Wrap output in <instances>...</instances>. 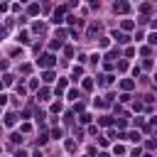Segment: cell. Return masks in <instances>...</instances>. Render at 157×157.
<instances>
[{
  "mask_svg": "<svg viewBox=\"0 0 157 157\" xmlns=\"http://www.w3.org/2000/svg\"><path fill=\"white\" fill-rule=\"evenodd\" d=\"M147 39H150V44H157V32H152V34H150Z\"/></svg>",
  "mask_w": 157,
  "mask_h": 157,
  "instance_id": "33",
  "label": "cell"
},
{
  "mask_svg": "<svg viewBox=\"0 0 157 157\" xmlns=\"http://www.w3.org/2000/svg\"><path fill=\"white\" fill-rule=\"evenodd\" d=\"M30 69H32L30 64H22V66H20V71H22V74H30Z\"/></svg>",
  "mask_w": 157,
  "mask_h": 157,
  "instance_id": "34",
  "label": "cell"
},
{
  "mask_svg": "<svg viewBox=\"0 0 157 157\" xmlns=\"http://www.w3.org/2000/svg\"><path fill=\"white\" fill-rule=\"evenodd\" d=\"M5 103H8V96H5V93H0V106H5Z\"/></svg>",
  "mask_w": 157,
  "mask_h": 157,
  "instance_id": "36",
  "label": "cell"
},
{
  "mask_svg": "<svg viewBox=\"0 0 157 157\" xmlns=\"http://www.w3.org/2000/svg\"><path fill=\"white\" fill-rule=\"evenodd\" d=\"M59 111H62V101H59V103H52V113H59Z\"/></svg>",
  "mask_w": 157,
  "mask_h": 157,
  "instance_id": "30",
  "label": "cell"
},
{
  "mask_svg": "<svg viewBox=\"0 0 157 157\" xmlns=\"http://www.w3.org/2000/svg\"><path fill=\"white\" fill-rule=\"evenodd\" d=\"M12 143H15V145H17V143H22V135H20V133H15V135H12Z\"/></svg>",
  "mask_w": 157,
  "mask_h": 157,
  "instance_id": "32",
  "label": "cell"
},
{
  "mask_svg": "<svg viewBox=\"0 0 157 157\" xmlns=\"http://www.w3.org/2000/svg\"><path fill=\"white\" fill-rule=\"evenodd\" d=\"M84 88H86V91L93 88V81H91V78H84Z\"/></svg>",
  "mask_w": 157,
  "mask_h": 157,
  "instance_id": "25",
  "label": "cell"
},
{
  "mask_svg": "<svg viewBox=\"0 0 157 157\" xmlns=\"http://www.w3.org/2000/svg\"><path fill=\"white\" fill-rule=\"evenodd\" d=\"M12 81H15V78H12L10 74H5V76H3V84H5V86H12Z\"/></svg>",
  "mask_w": 157,
  "mask_h": 157,
  "instance_id": "19",
  "label": "cell"
},
{
  "mask_svg": "<svg viewBox=\"0 0 157 157\" xmlns=\"http://www.w3.org/2000/svg\"><path fill=\"white\" fill-rule=\"evenodd\" d=\"M81 76H84V69H81V66H74V69H71V78H74V81H78Z\"/></svg>",
  "mask_w": 157,
  "mask_h": 157,
  "instance_id": "7",
  "label": "cell"
},
{
  "mask_svg": "<svg viewBox=\"0 0 157 157\" xmlns=\"http://www.w3.org/2000/svg\"><path fill=\"white\" fill-rule=\"evenodd\" d=\"M47 140H49V135H47V133H39V137H37V143H39V145H44Z\"/></svg>",
  "mask_w": 157,
  "mask_h": 157,
  "instance_id": "16",
  "label": "cell"
},
{
  "mask_svg": "<svg viewBox=\"0 0 157 157\" xmlns=\"http://www.w3.org/2000/svg\"><path fill=\"white\" fill-rule=\"evenodd\" d=\"M120 88L123 91H133L135 88V81H133V78H120Z\"/></svg>",
  "mask_w": 157,
  "mask_h": 157,
  "instance_id": "5",
  "label": "cell"
},
{
  "mask_svg": "<svg viewBox=\"0 0 157 157\" xmlns=\"http://www.w3.org/2000/svg\"><path fill=\"white\" fill-rule=\"evenodd\" d=\"M64 147H66L69 152H74V150H76V143H74V140H66V143H64Z\"/></svg>",
  "mask_w": 157,
  "mask_h": 157,
  "instance_id": "18",
  "label": "cell"
},
{
  "mask_svg": "<svg viewBox=\"0 0 157 157\" xmlns=\"http://www.w3.org/2000/svg\"><path fill=\"white\" fill-rule=\"evenodd\" d=\"M27 12H30V15H37V12H39V5H30Z\"/></svg>",
  "mask_w": 157,
  "mask_h": 157,
  "instance_id": "29",
  "label": "cell"
},
{
  "mask_svg": "<svg viewBox=\"0 0 157 157\" xmlns=\"http://www.w3.org/2000/svg\"><path fill=\"white\" fill-rule=\"evenodd\" d=\"M113 120H111V118L108 115H103V118H98V125H111Z\"/></svg>",
  "mask_w": 157,
  "mask_h": 157,
  "instance_id": "17",
  "label": "cell"
},
{
  "mask_svg": "<svg viewBox=\"0 0 157 157\" xmlns=\"http://www.w3.org/2000/svg\"><path fill=\"white\" fill-rule=\"evenodd\" d=\"M62 135H64V133L59 130V128H54V130H52V137H56V140H59V137H62Z\"/></svg>",
  "mask_w": 157,
  "mask_h": 157,
  "instance_id": "31",
  "label": "cell"
},
{
  "mask_svg": "<svg viewBox=\"0 0 157 157\" xmlns=\"http://www.w3.org/2000/svg\"><path fill=\"white\" fill-rule=\"evenodd\" d=\"M32 157H42V152H39V150H34V152H32Z\"/></svg>",
  "mask_w": 157,
  "mask_h": 157,
  "instance_id": "37",
  "label": "cell"
},
{
  "mask_svg": "<svg viewBox=\"0 0 157 157\" xmlns=\"http://www.w3.org/2000/svg\"><path fill=\"white\" fill-rule=\"evenodd\" d=\"M125 140H130V143H140V133H135V130L128 133V135H125Z\"/></svg>",
  "mask_w": 157,
  "mask_h": 157,
  "instance_id": "9",
  "label": "cell"
},
{
  "mask_svg": "<svg viewBox=\"0 0 157 157\" xmlns=\"http://www.w3.org/2000/svg\"><path fill=\"white\" fill-rule=\"evenodd\" d=\"M86 3H88V5H96V0H86Z\"/></svg>",
  "mask_w": 157,
  "mask_h": 157,
  "instance_id": "39",
  "label": "cell"
},
{
  "mask_svg": "<svg viewBox=\"0 0 157 157\" xmlns=\"http://www.w3.org/2000/svg\"><path fill=\"white\" fill-rule=\"evenodd\" d=\"M59 47H62V39H59V37H54L52 42H49V49H59Z\"/></svg>",
  "mask_w": 157,
  "mask_h": 157,
  "instance_id": "13",
  "label": "cell"
},
{
  "mask_svg": "<svg viewBox=\"0 0 157 157\" xmlns=\"http://www.w3.org/2000/svg\"><path fill=\"white\" fill-rule=\"evenodd\" d=\"M115 125L120 128V130H125V128H128V120H125V118H118V120H115Z\"/></svg>",
  "mask_w": 157,
  "mask_h": 157,
  "instance_id": "15",
  "label": "cell"
},
{
  "mask_svg": "<svg viewBox=\"0 0 157 157\" xmlns=\"http://www.w3.org/2000/svg\"><path fill=\"white\" fill-rule=\"evenodd\" d=\"M64 10H66V8L54 10V15H52V22H54V25H62V22H64Z\"/></svg>",
  "mask_w": 157,
  "mask_h": 157,
  "instance_id": "4",
  "label": "cell"
},
{
  "mask_svg": "<svg viewBox=\"0 0 157 157\" xmlns=\"http://www.w3.org/2000/svg\"><path fill=\"white\" fill-rule=\"evenodd\" d=\"M20 130H22V133H32V125H30V123H22V125H20Z\"/></svg>",
  "mask_w": 157,
  "mask_h": 157,
  "instance_id": "27",
  "label": "cell"
},
{
  "mask_svg": "<svg viewBox=\"0 0 157 157\" xmlns=\"http://www.w3.org/2000/svg\"><path fill=\"white\" fill-rule=\"evenodd\" d=\"M64 88H66V78H59V84H56V88H54V93L62 98V93H64Z\"/></svg>",
  "mask_w": 157,
  "mask_h": 157,
  "instance_id": "6",
  "label": "cell"
},
{
  "mask_svg": "<svg viewBox=\"0 0 157 157\" xmlns=\"http://www.w3.org/2000/svg\"><path fill=\"white\" fill-rule=\"evenodd\" d=\"M133 27H135L133 20H123V30H133Z\"/></svg>",
  "mask_w": 157,
  "mask_h": 157,
  "instance_id": "20",
  "label": "cell"
},
{
  "mask_svg": "<svg viewBox=\"0 0 157 157\" xmlns=\"http://www.w3.org/2000/svg\"><path fill=\"white\" fill-rule=\"evenodd\" d=\"M98 30H101L98 25H91V27H88V37H96V32H98Z\"/></svg>",
  "mask_w": 157,
  "mask_h": 157,
  "instance_id": "22",
  "label": "cell"
},
{
  "mask_svg": "<svg viewBox=\"0 0 157 157\" xmlns=\"http://www.w3.org/2000/svg\"><path fill=\"white\" fill-rule=\"evenodd\" d=\"M0 152H3V147H0Z\"/></svg>",
  "mask_w": 157,
  "mask_h": 157,
  "instance_id": "40",
  "label": "cell"
},
{
  "mask_svg": "<svg viewBox=\"0 0 157 157\" xmlns=\"http://www.w3.org/2000/svg\"><path fill=\"white\" fill-rule=\"evenodd\" d=\"M113 74H108V76H101V81H98V84H101V86H108V84H113Z\"/></svg>",
  "mask_w": 157,
  "mask_h": 157,
  "instance_id": "10",
  "label": "cell"
},
{
  "mask_svg": "<svg viewBox=\"0 0 157 157\" xmlns=\"http://www.w3.org/2000/svg\"><path fill=\"white\" fill-rule=\"evenodd\" d=\"M111 39H115L118 44H128V42H130V37H128L125 32H118V30H113V32H111Z\"/></svg>",
  "mask_w": 157,
  "mask_h": 157,
  "instance_id": "3",
  "label": "cell"
},
{
  "mask_svg": "<svg viewBox=\"0 0 157 157\" xmlns=\"http://www.w3.org/2000/svg\"><path fill=\"white\" fill-rule=\"evenodd\" d=\"M130 157H143V150H140V147H135V150H130Z\"/></svg>",
  "mask_w": 157,
  "mask_h": 157,
  "instance_id": "24",
  "label": "cell"
},
{
  "mask_svg": "<svg viewBox=\"0 0 157 157\" xmlns=\"http://www.w3.org/2000/svg\"><path fill=\"white\" fill-rule=\"evenodd\" d=\"M15 157H27V152L25 150H15Z\"/></svg>",
  "mask_w": 157,
  "mask_h": 157,
  "instance_id": "35",
  "label": "cell"
},
{
  "mask_svg": "<svg viewBox=\"0 0 157 157\" xmlns=\"http://www.w3.org/2000/svg\"><path fill=\"white\" fill-rule=\"evenodd\" d=\"M54 64H56V56H54L52 52H49V54H42V56L37 59V66H42V69H52Z\"/></svg>",
  "mask_w": 157,
  "mask_h": 157,
  "instance_id": "1",
  "label": "cell"
},
{
  "mask_svg": "<svg viewBox=\"0 0 157 157\" xmlns=\"http://www.w3.org/2000/svg\"><path fill=\"white\" fill-rule=\"evenodd\" d=\"M150 10H152V8H150V5H147V3H143V5H140V12H143V15H147V12H150Z\"/></svg>",
  "mask_w": 157,
  "mask_h": 157,
  "instance_id": "28",
  "label": "cell"
},
{
  "mask_svg": "<svg viewBox=\"0 0 157 157\" xmlns=\"http://www.w3.org/2000/svg\"><path fill=\"white\" fill-rule=\"evenodd\" d=\"M98 157H111V155H108V152H101V155H98Z\"/></svg>",
  "mask_w": 157,
  "mask_h": 157,
  "instance_id": "38",
  "label": "cell"
},
{
  "mask_svg": "<svg viewBox=\"0 0 157 157\" xmlns=\"http://www.w3.org/2000/svg\"><path fill=\"white\" fill-rule=\"evenodd\" d=\"M113 12H115V15H128V12H130V3H125V0H118V3L113 5Z\"/></svg>",
  "mask_w": 157,
  "mask_h": 157,
  "instance_id": "2",
  "label": "cell"
},
{
  "mask_svg": "<svg viewBox=\"0 0 157 157\" xmlns=\"http://www.w3.org/2000/svg\"><path fill=\"white\" fill-rule=\"evenodd\" d=\"M17 39H20V44H27V42H30V34H27V32H20Z\"/></svg>",
  "mask_w": 157,
  "mask_h": 157,
  "instance_id": "11",
  "label": "cell"
},
{
  "mask_svg": "<svg viewBox=\"0 0 157 157\" xmlns=\"http://www.w3.org/2000/svg\"><path fill=\"white\" fill-rule=\"evenodd\" d=\"M5 125H15V113H5Z\"/></svg>",
  "mask_w": 157,
  "mask_h": 157,
  "instance_id": "14",
  "label": "cell"
},
{
  "mask_svg": "<svg viewBox=\"0 0 157 157\" xmlns=\"http://www.w3.org/2000/svg\"><path fill=\"white\" fill-rule=\"evenodd\" d=\"M113 152H115V155H125V147H123V145H113Z\"/></svg>",
  "mask_w": 157,
  "mask_h": 157,
  "instance_id": "21",
  "label": "cell"
},
{
  "mask_svg": "<svg viewBox=\"0 0 157 157\" xmlns=\"http://www.w3.org/2000/svg\"><path fill=\"white\" fill-rule=\"evenodd\" d=\"M42 81H44V84H52V81H54V71H52V69H47V71L42 74Z\"/></svg>",
  "mask_w": 157,
  "mask_h": 157,
  "instance_id": "8",
  "label": "cell"
},
{
  "mask_svg": "<svg viewBox=\"0 0 157 157\" xmlns=\"http://www.w3.org/2000/svg\"><path fill=\"white\" fill-rule=\"evenodd\" d=\"M32 30H34V32H44V25H42V22H34Z\"/></svg>",
  "mask_w": 157,
  "mask_h": 157,
  "instance_id": "23",
  "label": "cell"
},
{
  "mask_svg": "<svg viewBox=\"0 0 157 157\" xmlns=\"http://www.w3.org/2000/svg\"><path fill=\"white\" fill-rule=\"evenodd\" d=\"M0 133H3V128H0Z\"/></svg>",
  "mask_w": 157,
  "mask_h": 157,
  "instance_id": "41",
  "label": "cell"
},
{
  "mask_svg": "<svg viewBox=\"0 0 157 157\" xmlns=\"http://www.w3.org/2000/svg\"><path fill=\"white\" fill-rule=\"evenodd\" d=\"M66 96H69V98H71V101H76V98H78V91H76V88H71V91H69V93H66Z\"/></svg>",
  "mask_w": 157,
  "mask_h": 157,
  "instance_id": "26",
  "label": "cell"
},
{
  "mask_svg": "<svg viewBox=\"0 0 157 157\" xmlns=\"http://www.w3.org/2000/svg\"><path fill=\"white\" fill-rule=\"evenodd\" d=\"M49 88H39V101H47V98H49Z\"/></svg>",
  "mask_w": 157,
  "mask_h": 157,
  "instance_id": "12",
  "label": "cell"
}]
</instances>
